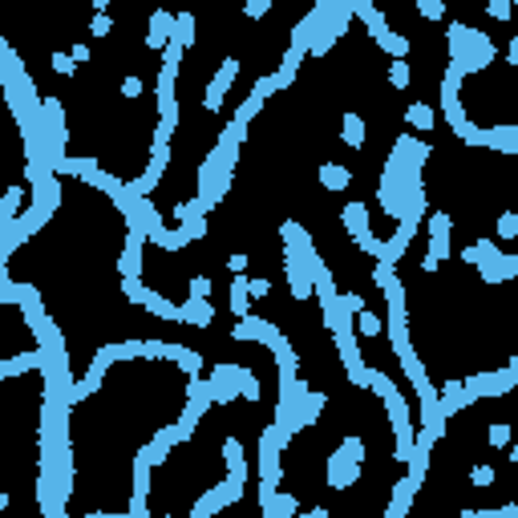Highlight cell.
<instances>
[{
  "mask_svg": "<svg viewBox=\"0 0 518 518\" xmlns=\"http://www.w3.org/2000/svg\"><path fill=\"white\" fill-rule=\"evenodd\" d=\"M360 462H365V441H356V437H344L336 450L328 453V466H324V474H328V486H332V490H348V486L360 478Z\"/></svg>",
  "mask_w": 518,
  "mask_h": 518,
  "instance_id": "6da1fadb",
  "label": "cell"
},
{
  "mask_svg": "<svg viewBox=\"0 0 518 518\" xmlns=\"http://www.w3.org/2000/svg\"><path fill=\"white\" fill-rule=\"evenodd\" d=\"M235 77H239V61H235V57L219 61L215 77H210L207 89H203V106H207V113H219V110H223V97H227V89L235 85Z\"/></svg>",
  "mask_w": 518,
  "mask_h": 518,
  "instance_id": "7a4b0ae2",
  "label": "cell"
},
{
  "mask_svg": "<svg viewBox=\"0 0 518 518\" xmlns=\"http://www.w3.org/2000/svg\"><path fill=\"white\" fill-rule=\"evenodd\" d=\"M175 25H178V16H175V13H166V8L150 13V32H146L142 45L150 49V53H162V49L175 41Z\"/></svg>",
  "mask_w": 518,
  "mask_h": 518,
  "instance_id": "3957f363",
  "label": "cell"
},
{
  "mask_svg": "<svg viewBox=\"0 0 518 518\" xmlns=\"http://www.w3.org/2000/svg\"><path fill=\"white\" fill-rule=\"evenodd\" d=\"M182 324H191V328H210V324H215V304H210V296H187V300H182Z\"/></svg>",
  "mask_w": 518,
  "mask_h": 518,
  "instance_id": "277c9868",
  "label": "cell"
},
{
  "mask_svg": "<svg viewBox=\"0 0 518 518\" xmlns=\"http://www.w3.org/2000/svg\"><path fill=\"white\" fill-rule=\"evenodd\" d=\"M320 187L328 194H344L353 187V170L340 166V162H320Z\"/></svg>",
  "mask_w": 518,
  "mask_h": 518,
  "instance_id": "5b68a950",
  "label": "cell"
},
{
  "mask_svg": "<svg viewBox=\"0 0 518 518\" xmlns=\"http://www.w3.org/2000/svg\"><path fill=\"white\" fill-rule=\"evenodd\" d=\"M340 142L344 146H353V150H360V146L369 142V126H365V118H360V113H344V118H340Z\"/></svg>",
  "mask_w": 518,
  "mask_h": 518,
  "instance_id": "8992f818",
  "label": "cell"
},
{
  "mask_svg": "<svg viewBox=\"0 0 518 518\" xmlns=\"http://www.w3.org/2000/svg\"><path fill=\"white\" fill-rule=\"evenodd\" d=\"M421 490V482L409 474V478H401V482L393 486V498H388V514L393 518H401L405 510H409V502H413V494Z\"/></svg>",
  "mask_w": 518,
  "mask_h": 518,
  "instance_id": "52a82bcc",
  "label": "cell"
},
{
  "mask_svg": "<svg viewBox=\"0 0 518 518\" xmlns=\"http://www.w3.org/2000/svg\"><path fill=\"white\" fill-rule=\"evenodd\" d=\"M405 122H409V130H434L437 126V110L429 106V101H413L409 110H405Z\"/></svg>",
  "mask_w": 518,
  "mask_h": 518,
  "instance_id": "ba28073f",
  "label": "cell"
},
{
  "mask_svg": "<svg viewBox=\"0 0 518 518\" xmlns=\"http://www.w3.org/2000/svg\"><path fill=\"white\" fill-rule=\"evenodd\" d=\"M259 510H263V518H284L300 514V502H296V494H272L267 502H259Z\"/></svg>",
  "mask_w": 518,
  "mask_h": 518,
  "instance_id": "9c48e42d",
  "label": "cell"
},
{
  "mask_svg": "<svg viewBox=\"0 0 518 518\" xmlns=\"http://www.w3.org/2000/svg\"><path fill=\"white\" fill-rule=\"evenodd\" d=\"M231 296H227V304H231V312H235V316H247V304H251V288H247V275H235V279H231Z\"/></svg>",
  "mask_w": 518,
  "mask_h": 518,
  "instance_id": "30bf717a",
  "label": "cell"
},
{
  "mask_svg": "<svg viewBox=\"0 0 518 518\" xmlns=\"http://www.w3.org/2000/svg\"><path fill=\"white\" fill-rule=\"evenodd\" d=\"M20 203H25V187H8V191H4V203H0V223L20 219Z\"/></svg>",
  "mask_w": 518,
  "mask_h": 518,
  "instance_id": "8fae6325",
  "label": "cell"
},
{
  "mask_svg": "<svg viewBox=\"0 0 518 518\" xmlns=\"http://www.w3.org/2000/svg\"><path fill=\"white\" fill-rule=\"evenodd\" d=\"M356 332L372 340V336H381V332H385V320H381L377 312H369V308H360V312H356Z\"/></svg>",
  "mask_w": 518,
  "mask_h": 518,
  "instance_id": "7c38bea8",
  "label": "cell"
},
{
  "mask_svg": "<svg viewBox=\"0 0 518 518\" xmlns=\"http://www.w3.org/2000/svg\"><path fill=\"white\" fill-rule=\"evenodd\" d=\"M510 437H514V425H510V421H490L486 441H490L494 450H506V446H510Z\"/></svg>",
  "mask_w": 518,
  "mask_h": 518,
  "instance_id": "4fadbf2b",
  "label": "cell"
},
{
  "mask_svg": "<svg viewBox=\"0 0 518 518\" xmlns=\"http://www.w3.org/2000/svg\"><path fill=\"white\" fill-rule=\"evenodd\" d=\"M388 81H393V89H409V81H413V69L405 57H393L388 61Z\"/></svg>",
  "mask_w": 518,
  "mask_h": 518,
  "instance_id": "5bb4252c",
  "label": "cell"
},
{
  "mask_svg": "<svg viewBox=\"0 0 518 518\" xmlns=\"http://www.w3.org/2000/svg\"><path fill=\"white\" fill-rule=\"evenodd\" d=\"M498 482V469L490 466V462H478V466H469V486H478V490H486V486Z\"/></svg>",
  "mask_w": 518,
  "mask_h": 518,
  "instance_id": "9a60e30c",
  "label": "cell"
},
{
  "mask_svg": "<svg viewBox=\"0 0 518 518\" xmlns=\"http://www.w3.org/2000/svg\"><path fill=\"white\" fill-rule=\"evenodd\" d=\"M194 13H178V25H175V41H182L187 49H194Z\"/></svg>",
  "mask_w": 518,
  "mask_h": 518,
  "instance_id": "2e32d148",
  "label": "cell"
},
{
  "mask_svg": "<svg viewBox=\"0 0 518 518\" xmlns=\"http://www.w3.org/2000/svg\"><path fill=\"white\" fill-rule=\"evenodd\" d=\"M223 462H227V469L247 466V462H243V441L239 437H223Z\"/></svg>",
  "mask_w": 518,
  "mask_h": 518,
  "instance_id": "e0dca14e",
  "label": "cell"
},
{
  "mask_svg": "<svg viewBox=\"0 0 518 518\" xmlns=\"http://www.w3.org/2000/svg\"><path fill=\"white\" fill-rule=\"evenodd\" d=\"M498 239L502 243L518 239V210H502L498 215Z\"/></svg>",
  "mask_w": 518,
  "mask_h": 518,
  "instance_id": "ac0fdd59",
  "label": "cell"
},
{
  "mask_svg": "<svg viewBox=\"0 0 518 518\" xmlns=\"http://www.w3.org/2000/svg\"><path fill=\"white\" fill-rule=\"evenodd\" d=\"M110 32H113V16L110 13H94V20H89V37H94V41H106Z\"/></svg>",
  "mask_w": 518,
  "mask_h": 518,
  "instance_id": "d6986e66",
  "label": "cell"
},
{
  "mask_svg": "<svg viewBox=\"0 0 518 518\" xmlns=\"http://www.w3.org/2000/svg\"><path fill=\"white\" fill-rule=\"evenodd\" d=\"M49 61H53V73H61V77H77V61H73V53H53Z\"/></svg>",
  "mask_w": 518,
  "mask_h": 518,
  "instance_id": "ffe728a7",
  "label": "cell"
},
{
  "mask_svg": "<svg viewBox=\"0 0 518 518\" xmlns=\"http://www.w3.org/2000/svg\"><path fill=\"white\" fill-rule=\"evenodd\" d=\"M486 16H494V20H510V16H514V0H486Z\"/></svg>",
  "mask_w": 518,
  "mask_h": 518,
  "instance_id": "44dd1931",
  "label": "cell"
},
{
  "mask_svg": "<svg viewBox=\"0 0 518 518\" xmlns=\"http://www.w3.org/2000/svg\"><path fill=\"white\" fill-rule=\"evenodd\" d=\"M118 89H122V97H130V101H134V97H142V94H146V81L138 77V73H126Z\"/></svg>",
  "mask_w": 518,
  "mask_h": 518,
  "instance_id": "7402d4cb",
  "label": "cell"
},
{
  "mask_svg": "<svg viewBox=\"0 0 518 518\" xmlns=\"http://www.w3.org/2000/svg\"><path fill=\"white\" fill-rule=\"evenodd\" d=\"M417 13L425 20H441L446 16V0H417Z\"/></svg>",
  "mask_w": 518,
  "mask_h": 518,
  "instance_id": "603a6c76",
  "label": "cell"
},
{
  "mask_svg": "<svg viewBox=\"0 0 518 518\" xmlns=\"http://www.w3.org/2000/svg\"><path fill=\"white\" fill-rule=\"evenodd\" d=\"M187 296H210V275H191V279H187Z\"/></svg>",
  "mask_w": 518,
  "mask_h": 518,
  "instance_id": "cb8c5ba5",
  "label": "cell"
},
{
  "mask_svg": "<svg viewBox=\"0 0 518 518\" xmlns=\"http://www.w3.org/2000/svg\"><path fill=\"white\" fill-rule=\"evenodd\" d=\"M247 288H251V300H267V296H272V279H267V275H255V279H247Z\"/></svg>",
  "mask_w": 518,
  "mask_h": 518,
  "instance_id": "d4e9b609",
  "label": "cell"
},
{
  "mask_svg": "<svg viewBox=\"0 0 518 518\" xmlns=\"http://www.w3.org/2000/svg\"><path fill=\"white\" fill-rule=\"evenodd\" d=\"M247 263H251V255H247V251H231V255H227V267H231L235 275L247 272Z\"/></svg>",
  "mask_w": 518,
  "mask_h": 518,
  "instance_id": "484cf974",
  "label": "cell"
},
{
  "mask_svg": "<svg viewBox=\"0 0 518 518\" xmlns=\"http://www.w3.org/2000/svg\"><path fill=\"white\" fill-rule=\"evenodd\" d=\"M69 53H73V61H77V65H85V61H89V45H73Z\"/></svg>",
  "mask_w": 518,
  "mask_h": 518,
  "instance_id": "4316f807",
  "label": "cell"
},
{
  "mask_svg": "<svg viewBox=\"0 0 518 518\" xmlns=\"http://www.w3.org/2000/svg\"><path fill=\"white\" fill-rule=\"evenodd\" d=\"M506 457L518 466V425H514V437H510V453H506Z\"/></svg>",
  "mask_w": 518,
  "mask_h": 518,
  "instance_id": "83f0119b",
  "label": "cell"
},
{
  "mask_svg": "<svg viewBox=\"0 0 518 518\" xmlns=\"http://www.w3.org/2000/svg\"><path fill=\"white\" fill-rule=\"evenodd\" d=\"M94 4V13H110V0H89Z\"/></svg>",
  "mask_w": 518,
  "mask_h": 518,
  "instance_id": "f1b7e54d",
  "label": "cell"
}]
</instances>
